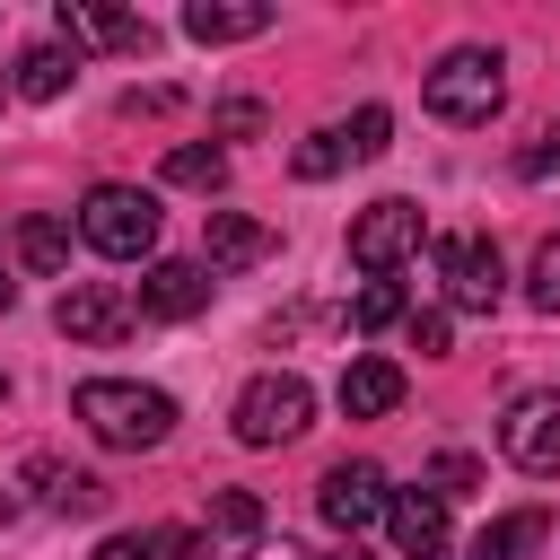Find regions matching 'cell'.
I'll list each match as a JSON object with an SVG mask.
<instances>
[{
  "instance_id": "obj_1",
  "label": "cell",
  "mask_w": 560,
  "mask_h": 560,
  "mask_svg": "<svg viewBox=\"0 0 560 560\" xmlns=\"http://www.w3.org/2000/svg\"><path fill=\"white\" fill-rule=\"evenodd\" d=\"M70 411L88 420L96 446H122V455L166 446V429H175V402H166L158 385H131V376H88V385L70 394Z\"/></svg>"
},
{
  "instance_id": "obj_2",
  "label": "cell",
  "mask_w": 560,
  "mask_h": 560,
  "mask_svg": "<svg viewBox=\"0 0 560 560\" xmlns=\"http://www.w3.org/2000/svg\"><path fill=\"white\" fill-rule=\"evenodd\" d=\"M508 61L490 52V44H455V52H438V70L420 79V105L438 114V122H490L499 105H508V79H499Z\"/></svg>"
},
{
  "instance_id": "obj_3",
  "label": "cell",
  "mask_w": 560,
  "mask_h": 560,
  "mask_svg": "<svg viewBox=\"0 0 560 560\" xmlns=\"http://www.w3.org/2000/svg\"><path fill=\"white\" fill-rule=\"evenodd\" d=\"M79 236H88L96 254H114V262H140V254L158 245V201H149L140 184H96V192L79 201Z\"/></svg>"
},
{
  "instance_id": "obj_4",
  "label": "cell",
  "mask_w": 560,
  "mask_h": 560,
  "mask_svg": "<svg viewBox=\"0 0 560 560\" xmlns=\"http://www.w3.org/2000/svg\"><path fill=\"white\" fill-rule=\"evenodd\" d=\"M306 420H315V394L289 368H271V376H254L236 394V438L245 446H289V438H306Z\"/></svg>"
},
{
  "instance_id": "obj_5",
  "label": "cell",
  "mask_w": 560,
  "mask_h": 560,
  "mask_svg": "<svg viewBox=\"0 0 560 560\" xmlns=\"http://www.w3.org/2000/svg\"><path fill=\"white\" fill-rule=\"evenodd\" d=\"M420 236H429L420 201H368V210L350 219V262H359L368 280H385V271H402V262L420 254Z\"/></svg>"
},
{
  "instance_id": "obj_6",
  "label": "cell",
  "mask_w": 560,
  "mask_h": 560,
  "mask_svg": "<svg viewBox=\"0 0 560 560\" xmlns=\"http://www.w3.org/2000/svg\"><path fill=\"white\" fill-rule=\"evenodd\" d=\"M499 455H508L516 472L551 481V472H560V394H516L508 420H499Z\"/></svg>"
},
{
  "instance_id": "obj_7",
  "label": "cell",
  "mask_w": 560,
  "mask_h": 560,
  "mask_svg": "<svg viewBox=\"0 0 560 560\" xmlns=\"http://www.w3.org/2000/svg\"><path fill=\"white\" fill-rule=\"evenodd\" d=\"M385 472L368 464V455H350V464H332L324 481H315V508H324V525L332 534H368V525H385Z\"/></svg>"
},
{
  "instance_id": "obj_8",
  "label": "cell",
  "mask_w": 560,
  "mask_h": 560,
  "mask_svg": "<svg viewBox=\"0 0 560 560\" xmlns=\"http://www.w3.org/2000/svg\"><path fill=\"white\" fill-rule=\"evenodd\" d=\"M131 324H140L131 289H114V280H70V289H61V332H70V341H88V350H114Z\"/></svg>"
},
{
  "instance_id": "obj_9",
  "label": "cell",
  "mask_w": 560,
  "mask_h": 560,
  "mask_svg": "<svg viewBox=\"0 0 560 560\" xmlns=\"http://www.w3.org/2000/svg\"><path fill=\"white\" fill-rule=\"evenodd\" d=\"M438 271H446V298H455L464 315H490V306H499V289H508V271H499V245H490V236H446V245H438Z\"/></svg>"
},
{
  "instance_id": "obj_10",
  "label": "cell",
  "mask_w": 560,
  "mask_h": 560,
  "mask_svg": "<svg viewBox=\"0 0 560 560\" xmlns=\"http://www.w3.org/2000/svg\"><path fill=\"white\" fill-rule=\"evenodd\" d=\"M52 26H61V44H70V61L79 52H149V18H122V9H96V0H61L52 9Z\"/></svg>"
},
{
  "instance_id": "obj_11",
  "label": "cell",
  "mask_w": 560,
  "mask_h": 560,
  "mask_svg": "<svg viewBox=\"0 0 560 560\" xmlns=\"http://www.w3.org/2000/svg\"><path fill=\"white\" fill-rule=\"evenodd\" d=\"M131 306H140V315H158V324H184V315H201V306H210V262H149Z\"/></svg>"
},
{
  "instance_id": "obj_12",
  "label": "cell",
  "mask_w": 560,
  "mask_h": 560,
  "mask_svg": "<svg viewBox=\"0 0 560 560\" xmlns=\"http://www.w3.org/2000/svg\"><path fill=\"white\" fill-rule=\"evenodd\" d=\"M385 525H394V551L402 560H446V499L438 490H394L385 499Z\"/></svg>"
},
{
  "instance_id": "obj_13",
  "label": "cell",
  "mask_w": 560,
  "mask_h": 560,
  "mask_svg": "<svg viewBox=\"0 0 560 560\" xmlns=\"http://www.w3.org/2000/svg\"><path fill=\"white\" fill-rule=\"evenodd\" d=\"M280 236L262 228V219H245V210H210L201 219V254H210V271H245V262H262Z\"/></svg>"
},
{
  "instance_id": "obj_14",
  "label": "cell",
  "mask_w": 560,
  "mask_h": 560,
  "mask_svg": "<svg viewBox=\"0 0 560 560\" xmlns=\"http://www.w3.org/2000/svg\"><path fill=\"white\" fill-rule=\"evenodd\" d=\"M184 35L192 44H245V35H271V9L262 0H192Z\"/></svg>"
},
{
  "instance_id": "obj_15",
  "label": "cell",
  "mask_w": 560,
  "mask_h": 560,
  "mask_svg": "<svg viewBox=\"0 0 560 560\" xmlns=\"http://www.w3.org/2000/svg\"><path fill=\"white\" fill-rule=\"evenodd\" d=\"M394 402H402V368L394 359H350L341 368V411L350 420H385Z\"/></svg>"
},
{
  "instance_id": "obj_16",
  "label": "cell",
  "mask_w": 560,
  "mask_h": 560,
  "mask_svg": "<svg viewBox=\"0 0 560 560\" xmlns=\"http://www.w3.org/2000/svg\"><path fill=\"white\" fill-rule=\"evenodd\" d=\"M26 481H35V490H44V508H61V516H96V508H105V481H96V472H79V464L26 455Z\"/></svg>"
},
{
  "instance_id": "obj_17",
  "label": "cell",
  "mask_w": 560,
  "mask_h": 560,
  "mask_svg": "<svg viewBox=\"0 0 560 560\" xmlns=\"http://www.w3.org/2000/svg\"><path fill=\"white\" fill-rule=\"evenodd\" d=\"M542 534H551V516H542V508L490 516V525L472 534V560H534V551H542Z\"/></svg>"
},
{
  "instance_id": "obj_18",
  "label": "cell",
  "mask_w": 560,
  "mask_h": 560,
  "mask_svg": "<svg viewBox=\"0 0 560 560\" xmlns=\"http://www.w3.org/2000/svg\"><path fill=\"white\" fill-rule=\"evenodd\" d=\"M70 79H79V61H70L61 44H26V52H18V96H26V105H52Z\"/></svg>"
},
{
  "instance_id": "obj_19",
  "label": "cell",
  "mask_w": 560,
  "mask_h": 560,
  "mask_svg": "<svg viewBox=\"0 0 560 560\" xmlns=\"http://www.w3.org/2000/svg\"><path fill=\"white\" fill-rule=\"evenodd\" d=\"M18 262H26L35 280H52V271L70 262V228H61V219H26V228H18Z\"/></svg>"
},
{
  "instance_id": "obj_20",
  "label": "cell",
  "mask_w": 560,
  "mask_h": 560,
  "mask_svg": "<svg viewBox=\"0 0 560 560\" xmlns=\"http://www.w3.org/2000/svg\"><path fill=\"white\" fill-rule=\"evenodd\" d=\"M166 184H184V192H219V184H228V158L201 149V140H184V149H166Z\"/></svg>"
},
{
  "instance_id": "obj_21",
  "label": "cell",
  "mask_w": 560,
  "mask_h": 560,
  "mask_svg": "<svg viewBox=\"0 0 560 560\" xmlns=\"http://www.w3.org/2000/svg\"><path fill=\"white\" fill-rule=\"evenodd\" d=\"M411 315V298L394 289V280H368L359 298H350V332H385V324H402Z\"/></svg>"
},
{
  "instance_id": "obj_22",
  "label": "cell",
  "mask_w": 560,
  "mask_h": 560,
  "mask_svg": "<svg viewBox=\"0 0 560 560\" xmlns=\"http://www.w3.org/2000/svg\"><path fill=\"white\" fill-rule=\"evenodd\" d=\"M385 140H394V114H385V105H359V114H350V131H341V149H350V158H385Z\"/></svg>"
},
{
  "instance_id": "obj_23",
  "label": "cell",
  "mask_w": 560,
  "mask_h": 560,
  "mask_svg": "<svg viewBox=\"0 0 560 560\" xmlns=\"http://www.w3.org/2000/svg\"><path fill=\"white\" fill-rule=\"evenodd\" d=\"M525 298H534L542 315H560V236H542V245H534V271H525Z\"/></svg>"
},
{
  "instance_id": "obj_24",
  "label": "cell",
  "mask_w": 560,
  "mask_h": 560,
  "mask_svg": "<svg viewBox=\"0 0 560 560\" xmlns=\"http://www.w3.org/2000/svg\"><path fill=\"white\" fill-rule=\"evenodd\" d=\"M289 166H298L306 184H324V175H341V166H350V149H341V131H315V140H306Z\"/></svg>"
},
{
  "instance_id": "obj_25",
  "label": "cell",
  "mask_w": 560,
  "mask_h": 560,
  "mask_svg": "<svg viewBox=\"0 0 560 560\" xmlns=\"http://www.w3.org/2000/svg\"><path fill=\"white\" fill-rule=\"evenodd\" d=\"M210 525H219V534H262V499H254V490H219V499H210Z\"/></svg>"
},
{
  "instance_id": "obj_26",
  "label": "cell",
  "mask_w": 560,
  "mask_h": 560,
  "mask_svg": "<svg viewBox=\"0 0 560 560\" xmlns=\"http://www.w3.org/2000/svg\"><path fill=\"white\" fill-rule=\"evenodd\" d=\"M429 481H438V499H455V490H481V464H472V455H438Z\"/></svg>"
},
{
  "instance_id": "obj_27",
  "label": "cell",
  "mask_w": 560,
  "mask_h": 560,
  "mask_svg": "<svg viewBox=\"0 0 560 560\" xmlns=\"http://www.w3.org/2000/svg\"><path fill=\"white\" fill-rule=\"evenodd\" d=\"M446 341H455V324H446L438 306H429V315H411V350H420V359H446Z\"/></svg>"
},
{
  "instance_id": "obj_28",
  "label": "cell",
  "mask_w": 560,
  "mask_h": 560,
  "mask_svg": "<svg viewBox=\"0 0 560 560\" xmlns=\"http://www.w3.org/2000/svg\"><path fill=\"white\" fill-rule=\"evenodd\" d=\"M219 131H228V140H254V131H262V105H254V96H228V105H219Z\"/></svg>"
},
{
  "instance_id": "obj_29",
  "label": "cell",
  "mask_w": 560,
  "mask_h": 560,
  "mask_svg": "<svg viewBox=\"0 0 560 560\" xmlns=\"http://www.w3.org/2000/svg\"><path fill=\"white\" fill-rule=\"evenodd\" d=\"M175 105H184L175 88H131V96H122V114H131V122H140V114H175Z\"/></svg>"
},
{
  "instance_id": "obj_30",
  "label": "cell",
  "mask_w": 560,
  "mask_h": 560,
  "mask_svg": "<svg viewBox=\"0 0 560 560\" xmlns=\"http://www.w3.org/2000/svg\"><path fill=\"white\" fill-rule=\"evenodd\" d=\"M96 560H158V534H114L96 542Z\"/></svg>"
},
{
  "instance_id": "obj_31",
  "label": "cell",
  "mask_w": 560,
  "mask_h": 560,
  "mask_svg": "<svg viewBox=\"0 0 560 560\" xmlns=\"http://www.w3.org/2000/svg\"><path fill=\"white\" fill-rule=\"evenodd\" d=\"M158 560H210L201 534H158Z\"/></svg>"
},
{
  "instance_id": "obj_32",
  "label": "cell",
  "mask_w": 560,
  "mask_h": 560,
  "mask_svg": "<svg viewBox=\"0 0 560 560\" xmlns=\"http://www.w3.org/2000/svg\"><path fill=\"white\" fill-rule=\"evenodd\" d=\"M254 560H324V551H306V542H254Z\"/></svg>"
},
{
  "instance_id": "obj_33",
  "label": "cell",
  "mask_w": 560,
  "mask_h": 560,
  "mask_svg": "<svg viewBox=\"0 0 560 560\" xmlns=\"http://www.w3.org/2000/svg\"><path fill=\"white\" fill-rule=\"evenodd\" d=\"M9 306H18V280H9V271H0V315H9Z\"/></svg>"
},
{
  "instance_id": "obj_34",
  "label": "cell",
  "mask_w": 560,
  "mask_h": 560,
  "mask_svg": "<svg viewBox=\"0 0 560 560\" xmlns=\"http://www.w3.org/2000/svg\"><path fill=\"white\" fill-rule=\"evenodd\" d=\"M0 402H9V376H0Z\"/></svg>"
}]
</instances>
